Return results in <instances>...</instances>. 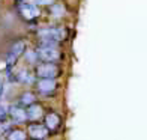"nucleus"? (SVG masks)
Returning <instances> with one entry per match:
<instances>
[{"label":"nucleus","mask_w":147,"mask_h":140,"mask_svg":"<svg viewBox=\"0 0 147 140\" xmlns=\"http://www.w3.org/2000/svg\"><path fill=\"white\" fill-rule=\"evenodd\" d=\"M39 38L42 39L44 44H53L56 45L57 42L63 41L66 38V30L63 27H59V26H53V27H45V29H41L39 30Z\"/></svg>","instance_id":"1"},{"label":"nucleus","mask_w":147,"mask_h":140,"mask_svg":"<svg viewBox=\"0 0 147 140\" xmlns=\"http://www.w3.org/2000/svg\"><path fill=\"white\" fill-rule=\"evenodd\" d=\"M56 0H35V3L38 5H42V6H48V5H53Z\"/></svg>","instance_id":"17"},{"label":"nucleus","mask_w":147,"mask_h":140,"mask_svg":"<svg viewBox=\"0 0 147 140\" xmlns=\"http://www.w3.org/2000/svg\"><path fill=\"white\" fill-rule=\"evenodd\" d=\"M5 136H6V140H26L27 139V133L20 128H11Z\"/></svg>","instance_id":"11"},{"label":"nucleus","mask_w":147,"mask_h":140,"mask_svg":"<svg viewBox=\"0 0 147 140\" xmlns=\"http://www.w3.org/2000/svg\"><path fill=\"white\" fill-rule=\"evenodd\" d=\"M6 116H8V109L3 107V105L0 104V122H3L6 119Z\"/></svg>","instance_id":"16"},{"label":"nucleus","mask_w":147,"mask_h":140,"mask_svg":"<svg viewBox=\"0 0 147 140\" xmlns=\"http://www.w3.org/2000/svg\"><path fill=\"white\" fill-rule=\"evenodd\" d=\"M26 115H27V121H38V119L42 118L44 109H42V105H39L36 103L33 105H29L27 110H26Z\"/></svg>","instance_id":"10"},{"label":"nucleus","mask_w":147,"mask_h":140,"mask_svg":"<svg viewBox=\"0 0 147 140\" xmlns=\"http://www.w3.org/2000/svg\"><path fill=\"white\" fill-rule=\"evenodd\" d=\"M24 51H26V44H24V41H17L14 45L11 47V50H9V53H8V57H6V65H8L9 69L17 63L18 59L24 54Z\"/></svg>","instance_id":"4"},{"label":"nucleus","mask_w":147,"mask_h":140,"mask_svg":"<svg viewBox=\"0 0 147 140\" xmlns=\"http://www.w3.org/2000/svg\"><path fill=\"white\" fill-rule=\"evenodd\" d=\"M27 134L32 140H45L48 139L50 131L45 128L44 124H38V122H32L27 128Z\"/></svg>","instance_id":"5"},{"label":"nucleus","mask_w":147,"mask_h":140,"mask_svg":"<svg viewBox=\"0 0 147 140\" xmlns=\"http://www.w3.org/2000/svg\"><path fill=\"white\" fill-rule=\"evenodd\" d=\"M36 56H38V60H42L45 63H54L60 59V51L59 48H56V45L53 44H44L36 50Z\"/></svg>","instance_id":"2"},{"label":"nucleus","mask_w":147,"mask_h":140,"mask_svg":"<svg viewBox=\"0 0 147 140\" xmlns=\"http://www.w3.org/2000/svg\"><path fill=\"white\" fill-rule=\"evenodd\" d=\"M26 59H27V62L29 63H33V62H36L38 60V56H36V51H27L26 53Z\"/></svg>","instance_id":"15"},{"label":"nucleus","mask_w":147,"mask_h":140,"mask_svg":"<svg viewBox=\"0 0 147 140\" xmlns=\"http://www.w3.org/2000/svg\"><path fill=\"white\" fill-rule=\"evenodd\" d=\"M36 89L39 93L48 95V93L54 92L57 89V83L56 80H50V78H39V82L36 83Z\"/></svg>","instance_id":"9"},{"label":"nucleus","mask_w":147,"mask_h":140,"mask_svg":"<svg viewBox=\"0 0 147 140\" xmlns=\"http://www.w3.org/2000/svg\"><path fill=\"white\" fill-rule=\"evenodd\" d=\"M2 93H3V84L0 83V97H2Z\"/></svg>","instance_id":"18"},{"label":"nucleus","mask_w":147,"mask_h":140,"mask_svg":"<svg viewBox=\"0 0 147 140\" xmlns=\"http://www.w3.org/2000/svg\"><path fill=\"white\" fill-rule=\"evenodd\" d=\"M20 15L24 20H27V21H32V20L38 18L39 9H38V6L33 5V3H21L20 5Z\"/></svg>","instance_id":"6"},{"label":"nucleus","mask_w":147,"mask_h":140,"mask_svg":"<svg viewBox=\"0 0 147 140\" xmlns=\"http://www.w3.org/2000/svg\"><path fill=\"white\" fill-rule=\"evenodd\" d=\"M36 77L39 78H50V80H54L56 77H59L60 74V68L56 63H45L41 62L36 66V71H35Z\"/></svg>","instance_id":"3"},{"label":"nucleus","mask_w":147,"mask_h":140,"mask_svg":"<svg viewBox=\"0 0 147 140\" xmlns=\"http://www.w3.org/2000/svg\"><path fill=\"white\" fill-rule=\"evenodd\" d=\"M17 80L20 83H24V84H30L32 82H33V74L29 71V69H26V68H23L21 71L17 74Z\"/></svg>","instance_id":"13"},{"label":"nucleus","mask_w":147,"mask_h":140,"mask_svg":"<svg viewBox=\"0 0 147 140\" xmlns=\"http://www.w3.org/2000/svg\"><path fill=\"white\" fill-rule=\"evenodd\" d=\"M65 14V8H63V6L62 5H53L51 6V15L53 17H62Z\"/></svg>","instance_id":"14"},{"label":"nucleus","mask_w":147,"mask_h":140,"mask_svg":"<svg viewBox=\"0 0 147 140\" xmlns=\"http://www.w3.org/2000/svg\"><path fill=\"white\" fill-rule=\"evenodd\" d=\"M36 104V97L33 92H24L20 97V105L21 107H29V105Z\"/></svg>","instance_id":"12"},{"label":"nucleus","mask_w":147,"mask_h":140,"mask_svg":"<svg viewBox=\"0 0 147 140\" xmlns=\"http://www.w3.org/2000/svg\"><path fill=\"white\" fill-rule=\"evenodd\" d=\"M60 124H62V119L56 111H48L44 118V125L48 131H57Z\"/></svg>","instance_id":"8"},{"label":"nucleus","mask_w":147,"mask_h":140,"mask_svg":"<svg viewBox=\"0 0 147 140\" xmlns=\"http://www.w3.org/2000/svg\"><path fill=\"white\" fill-rule=\"evenodd\" d=\"M8 115L11 116L12 121L17 122V124H23V122L27 121L26 109H23L21 105H18V104H15V105H11V107L8 109Z\"/></svg>","instance_id":"7"}]
</instances>
